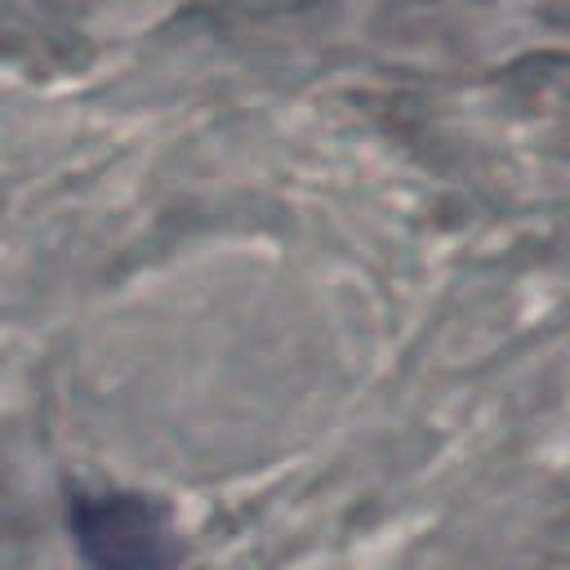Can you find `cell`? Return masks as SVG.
Wrapping results in <instances>:
<instances>
[{
	"instance_id": "1",
	"label": "cell",
	"mask_w": 570,
	"mask_h": 570,
	"mask_svg": "<svg viewBox=\"0 0 570 570\" xmlns=\"http://www.w3.org/2000/svg\"><path fill=\"white\" fill-rule=\"evenodd\" d=\"M71 534L94 570H169L178 561L169 512L147 494H80L71 503Z\"/></svg>"
}]
</instances>
